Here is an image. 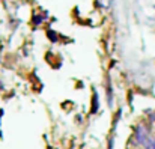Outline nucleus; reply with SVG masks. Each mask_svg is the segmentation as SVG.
<instances>
[{"mask_svg": "<svg viewBox=\"0 0 155 149\" xmlns=\"http://www.w3.org/2000/svg\"><path fill=\"white\" fill-rule=\"evenodd\" d=\"M149 139H151L149 137V130L145 125H137L134 128V140H136L137 145H140V146L145 148V145L148 143Z\"/></svg>", "mask_w": 155, "mask_h": 149, "instance_id": "obj_1", "label": "nucleus"}]
</instances>
